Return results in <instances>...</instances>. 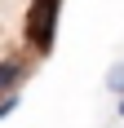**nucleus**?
<instances>
[{
  "mask_svg": "<svg viewBox=\"0 0 124 128\" xmlns=\"http://www.w3.org/2000/svg\"><path fill=\"white\" fill-rule=\"evenodd\" d=\"M18 102H22L18 93H5V97H0V119H9L13 110H18Z\"/></svg>",
  "mask_w": 124,
  "mask_h": 128,
  "instance_id": "nucleus-4",
  "label": "nucleus"
},
{
  "mask_svg": "<svg viewBox=\"0 0 124 128\" xmlns=\"http://www.w3.org/2000/svg\"><path fill=\"white\" fill-rule=\"evenodd\" d=\"M115 110H120V119H124V93H120V106H115Z\"/></svg>",
  "mask_w": 124,
  "mask_h": 128,
  "instance_id": "nucleus-5",
  "label": "nucleus"
},
{
  "mask_svg": "<svg viewBox=\"0 0 124 128\" xmlns=\"http://www.w3.org/2000/svg\"><path fill=\"white\" fill-rule=\"evenodd\" d=\"M106 88H111V93H124V62H115L111 71H106Z\"/></svg>",
  "mask_w": 124,
  "mask_h": 128,
  "instance_id": "nucleus-3",
  "label": "nucleus"
},
{
  "mask_svg": "<svg viewBox=\"0 0 124 128\" xmlns=\"http://www.w3.org/2000/svg\"><path fill=\"white\" fill-rule=\"evenodd\" d=\"M58 9L62 0H31L27 4V18H22V40L36 58H49L53 53V40H58Z\"/></svg>",
  "mask_w": 124,
  "mask_h": 128,
  "instance_id": "nucleus-1",
  "label": "nucleus"
},
{
  "mask_svg": "<svg viewBox=\"0 0 124 128\" xmlns=\"http://www.w3.org/2000/svg\"><path fill=\"white\" fill-rule=\"evenodd\" d=\"M31 75V58L27 53H9V58H0V97L5 93H18Z\"/></svg>",
  "mask_w": 124,
  "mask_h": 128,
  "instance_id": "nucleus-2",
  "label": "nucleus"
}]
</instances>
